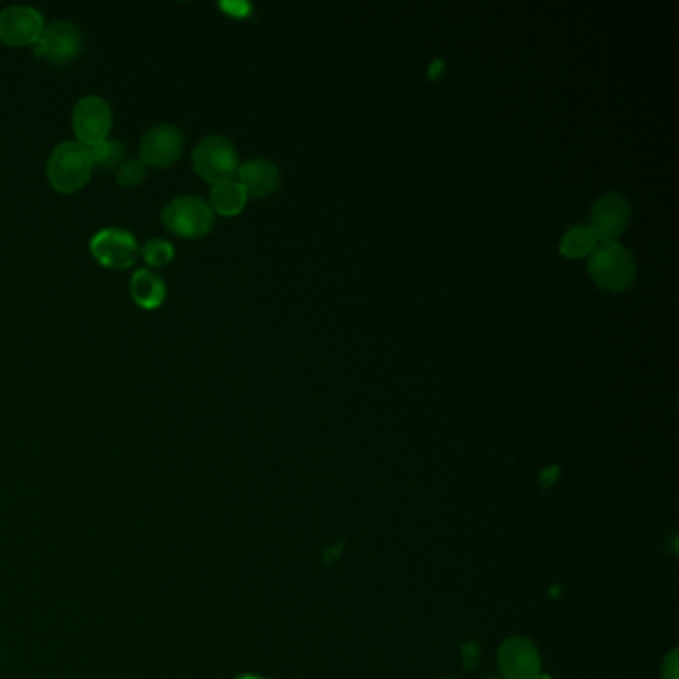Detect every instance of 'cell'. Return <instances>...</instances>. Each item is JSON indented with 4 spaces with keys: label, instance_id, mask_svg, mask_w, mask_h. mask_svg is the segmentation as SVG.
Returning <instances> with one entry per match:
<instances>
[{
    "label": "cell",
    "instance_id": "cell-7",
    "mask_svg": "<svg viewBox=\"0 0 679 679\" xmlns=\"http://www.w3.org/2000/svg\"><path fill=\"white\" fill-rule=\"evenodd\" d=\"M90 251L100 266L108 270H128L140 254V247L134 234L126 230H102L92 237Z\"/></svg>",
    "mask_w": 679,
    "mask_h": 679
},
{
    "label": "cell",
    "instance_id": "cell-21",
    "mask_svg": "<svg viewBox=\"0 0 679 679\" xmlns=\"http://www.w3.org/2000/svg\"><path fill=\"white\" fill-rule=\"evenodd\" d=\"M443 69H445V62H443V60H434L433 66H431V71H429V76H431V78H436L439 74H443Z\"/></svg>",
    "mask_w": 679,
    "mask_h": 679
},
{
    "label": "cell",
    "instance_id": "cell-15",
    "mask_svg": "<svg viewBox=\"0 0 679 679\" xmlns=\"http://www.w3.org/2000/svg\"><path fill=\"white\" fill-rule=\"evenodd\" d=\"M600 239L590 227H572L566 232L560 242V254L564 258L580 259L590 256L596 249Z\"/></svg>",
    "mask_w": 679,
    "mask_h": 679
},
{
    "label": "cell",
    "instance_id": "cell-8",
    "mask_svg": "<svg viewBox=\"0 0 679 679\" xmlns=\"http://www.w3.org/2000/svg\"><path fill=\"white\" fill-rule=\"evenodd\" d=\"M45 30L42 14L33 7H9L0 11V42L7 47H35Z\"/></svg>",
    "mask_w": 679,
    "mask_h": 679
},
{
    "label": "cell",
    "instance_id": "cell-6",
    "mask_svg": "<svg viewBox=\"0 0 679 679\" xmlns=\"http://www.w3.org/2000/svg\"><path fill=\"white\" fill-rule=\"evenodd\" d=\"M112 122H114L112 108L100 96H86L74 106L72 128L78 141L86 148H92L96 144L108 140Z\"/></svg>",
    "mask_w": 679,
    "mask_h": 679
},
{
    "label": "cell",
    "instance_id": "cell-22",
    "mask_svg": "<svg viewBox=\"0 0 679 679\" xmlns=\"http://www.w3.org/2000/svg\"><path fill=\"white\" fill-rule=\"evenodd\" d=\"M237 679H263V678H259V676H242V678H237Z\"/></svg>",
    "mask_w": 679,
    "mask_h": 679
},
{
    "label": "cell",
    "instance_id": "cell-18",
    "mask_svg": "<svg viewBox=\"0 0 679 679\" xmlns=\"http://www.w3.org/2000/svg\"><path fill=\"white\" fill-rule=\"evenodd\" d=\"M148 176V168L141 160H126L118 168L116 182L120 188H136Z\"/></svg>",
    "mask_w": 679,
    "mask_h": 679
},
{
    "label": "cell",
    "instance_id": "cell-2",
    "mask_svg": "<svg viewBox=\"0 0 679 679\" xmlns=\"http://www.w3.org/2000/svg\"><path fill=\"white\" fill-rule=\"evenodd\" d=\"M588 271L604 292L621 293L632 287L635 261L632 254L618 242H600L590 254Z\"/></svg>",
    "mask_w": 679,
    "mask_h": 679
},
{
    "label": "cell",
    "instance_id": "cell-19",
    "mask_svg": "<svg viewBox=\"0 0 679 679\" xmlns=\"http://www.w3.org/2000/svg\"><path fill=\"white\" fill-rule=\"evenodd\" d=\"M222 9L235 18H246L247 14L251 12V4H247V2H223Z\"/></svg>",
    "mask_w": 679,
    "mask_h": 679
},
{
    "label": "cell",
    "instance_id": "cell-14",
    "mask_svg": "<svg viewBox=\"0 0 679 679\" xmlns=\"http://www.w3.org/2000/svg\"><path fill=\"white\" fill-rule=\"evenodd\" d=\"M247 203V194L244 186L235 180H227L222 184H215L211 189V210L225 218H232L242 213Z\"/></svg>",
    "mask_w": 679,
    "mask_h": 679
},
{
    "label": "cell",
    "instance_id": "cell-1",
    "mask_svg": "<svg viewBox=\"0 0 679 679\" xmlns=\"http://www.w3.org/2000/svg\"><path fill=\"white\" fill-rule=\"evenodd\" d=\"M92 170L95 162L90 148L81 141H62L48 158L47 177L50 186L60 194H76L88 184Z\"/></svg>",
    "mask_w": 679,
    "mask_h": 679
},
{
    "label": "cell",
    "instance_id": "cell-5",
    "mask_svg": "<svg viewBox=\"0 0 679 679\" xmlns=\"http://www.w3.org/2000/svg\"><path fill=\"white\" fill-rule=\"evenodd\" d=\"M84 40L81 30L71 23L57 21L48 24L35 42V57L48 60L50 64L64 66L83 54Z\"/></svg>",
    "mask_w": 679,
    "mask_h": 679
},
{
    "label": "cell",
    "instance_id": "cell-13",
    "mask_svg": "<svg viewBox=\"0 0 679 679\" xmlns=\"http://www.w3.org/2000/svg\"><path fill=\"white\" fill-rule=\"evenodd\" d=\"M129 295L138 307L146 309V311H153V309L164 305V280L150 270L134 271L132 282H129Z\"/></svg>",
    "mask_w": 679,
    "mask_h": 679
},
{
    "label": "cell",
    "instance_id": "cell-9",
    "mask_svg": "<svg viewBox=\"0 0 679 679\" xmlns=\"http://www.w3.org/2000/svg\"><path fill=\"white\" fill-rule=\"evenodd\" d=\"M184 134L172 124H160L148 129L140 141V160L148 168H168L184 152Z\"/></svg>",
    "mask_w": 679,
    "mask_h": 679
},
{
    "label": "cell",
    "instance_id": "cell-4",
    "mask_svg": "<svg viewBox=\"0 0 679 679\" xmlns=\"http://www.w3.org/2000/svg\"><path fill=\"white\" fill-rule=\"evenodd\" d=\"M192 164L201 180L215 186L237 176L239 158H237L234 144L227 138L208 136L196 146L192 156Z\"/></svg>",
    "mask_w": 679,
    "mask_h": 679
},
{
    "label": "cell",
    "instance_id": "cell-17",
    "mask_svg": "<svg viewBox=\"0 0 679 679\" xmlns=\"http://www.w3.org/2000/svg\"><path fill=\"white\" fill-rule=\"evenodd\" d=\"M141 258L150 268H164L174 259V246L160 237H152L141 247Z\"/></svg>",
    "mask_w": 679,
    "mask_h": 679
},
{
    "label": "cell",
    "instance_id": "cell-10",
    "mask_svg": "<svg viewBox=\"0 0 679 679\" xmlns=\"http://www.w3.org/2000/svg\"><path fill=\"white\" fill-rule=\"evenodd\" d=\"M630 218H632V208L628 199L621 194L612 192L597 199L588 227L596 234L600 242H616L626 232Z\"/></svg>",
    "mask_w": 679,
    "mask_h": 679
},
{
    "label": "cell",
    "instance_id": "cell-20",
    "mask_svg": "<svg viewBox=\"0 0 679 679\" xmlns=\"http://www.w3.org/2000/svg\"><path fill=\"white\" fill-rule=\"evenodd\" d=\"M676 657H678V652H671L668 657V664H666V668H664V679H678V664H676Z\"/></svg>",
    "mask_w": 679,
    "mask_h": 679
},
{
    "label": "cell",
    "instance_id": "cell-3",
    "mask_svg": "<svg viewBox=\"0 0 679 679\" xmlns=\"http://www.w3.org/2000/svg\"><path fill=\"white\" fill-rule=\"evenodd\" d=\"M162 222L170 234L184 239H199L208 235L215 223L210 203L198 196H180L162 210Z\"/></svg>",
    "mask_w": 679,
    "mask_h": 679
},
{
    "label": "cell",
    "instance_id": "cell-11",
    "mask_svg": "<svg viewBox=\"0 0 679 679\" xmlns=\"http://www.w3.org/2000/svg\"><path fill=\"white\" fill-rule=\"evenodd\" d=\"M498 662L506 679H539V652L527 638L506 640L498 652Z\"/></svg>",
    "mask_w": 679,
    "mask_h": 679
},
{
    "label": "cell",
    "instance_id": "cell-12",
    "mask_svg": "<svg viewBox=\"0 0 679 679\" xmlns=\"http://www.w3.org/2000/svg\"><path fill=\"white\" fill-rule=\"evenodd\" d=\"M237 182L246 189L247 198H268L282 184V174L277 165L270 160H249L247 164L239 165Z\"/></svg>",
    "mask_w": 679,
    "mask_h": 679
},
{
    "label": "cell",
    "instance_id": "cell-16",
    "mask_svg": "<svg viewBox=\"0 0 679 679\" xmlns=\"http://www.w3.org/2000/svg\"><path fill=\"white\" fill-rule=\"evenodd\" d=\"M90 156H92V162L95 168L98 165L100 170H114L126 162V150L122 146V141L118 140H104L100 144H96L90 148Z\"/></svg>",
    "mask_w": 679,
    "mask_h": 679
}]
</instances>
